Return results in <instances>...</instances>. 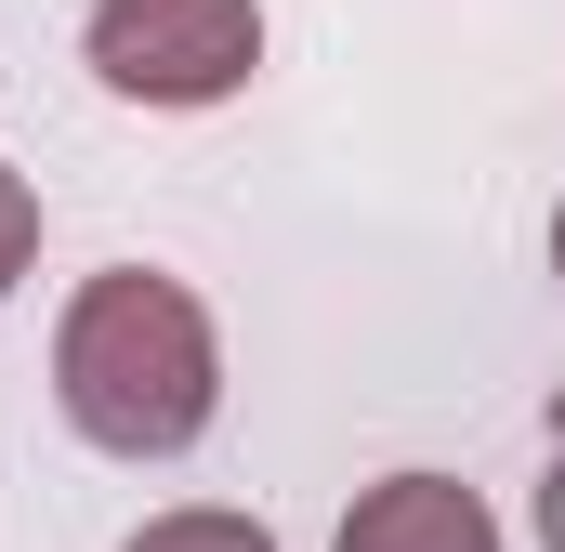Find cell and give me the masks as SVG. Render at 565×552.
Instances as JSON below:
<instances>
[{"label": "cell", "mask_w": 565, "mask_h": 552, "mask_svg": "<svg viewBox=\"0 0 565 552\" xmlns=\"http://www.w3.org/2000/svg\"><path fill=\"white\" fill-rule=\"evenodd\" d=\"M26 264H40V198H26V171L0 158V289H13Z\"/></svg>", "instance_id": "5b68a950"}, {"label": "cell", "mask_w": 565, "mask_h": 552, "mask_svg": "<svg viewBox=\"0 0 565 552\" xmlns=\"http://www.w3.org/2000/svg\"><path fill=\"white\" fill-rule=\"evenodd\" d=\"M329 552H500V527H487V500L447 487V474H382V487L342 513Z\"/></svg>", "instance_id": "3957f363"}, {"label": "cell", "mask_w": 565, "mask_h": 552, "mask_svg": "<svg viewBox=\"0 0 565 552\" xmlns=\"http://www.w3.org/2000/svg\"><path fill=\"white\" fill-rule=\"evenodd\" d=\"M119 552H277L250 513H158V527H132Z\"/></svg>", "instance_id": "277c9868"}, {"label": "cell", "mask_w": 565, "mask_h": 552, "mask_svg": "<svg viewBox=\"0 0 565 552\" xmlns=\"http://www.w3.org/2000/svg\"><path fill=\"white\" fill-rule=\"evenodd\" d=\"M79 53L119 106H224L264 66V0H93Z\"/></svg>", "instance_id": "7a4b0ae2"}, {"label": "cell", "mask_w": 565, "mask_h": 552, "mask_svg": "<svg viewBox=\"0 0 565 552\" xmlns=\"http://www.w3.org/2000/svg\"><path fill=\"white\" fill-rule=\"evenodd\" d=\"M540 552H565V434H553V474H540Z\"/></svg>", "instance_id": "8992f818"}, {"label": "cell", "mask_w": 565, "mask_h": 552, "mask_svg": "<svg viewBox=\"0 0 565 552\" xmlns=\"http://www.w3.org/2000/svg\"><path fill=\"white\" fill-rule=\"evenodd\" d=\"M53 395L66 421L106 447V460H184L211 408H224V342H211V302L184 276H93L66 316H53Z\"/></svg>", "instance_id": "6da1fadb"}, {"label": "cell", "mask_w": 565, "mask_h": 552, "mask_svg": "<svg viewBox=\"0 0 565 552\" xmlns=\"http://www.w3.org/2000/svg\"><path fill=\"white\" fill-rule=\"evenodd\" d=\"M553 276H565V211H553Z\"/></svg>", "instance_id": "52a82bcc"}]
</instances>
